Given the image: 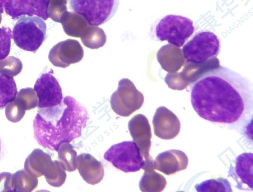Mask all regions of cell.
<instances>
[{"instance_id":"cell-1","label":"cell","mask_w":253,"mask_h":192,"mask_svg":"<svg viewBox=\"0 0 253 192\" xmlns=\"http://www.w3.org/2000/svg\"><path fill=\"white\" fill-rule=\"evenodd\" d=\"M190 94L194 110L209 121L237 127L252 117V83L227 67L203 73L192 82Z\"/></svg>"},{"instance_id":"cell-2","label":"cell","mask_w":253,"mask_h":192,"mask_svg":"<svg viewBox=\"0 0 253 192\" xmlns=\"http://www.w3.org/2000/svg\"><path fill=\"white\" fill-rule=\"evenodd\" d=\"M88 119L86 108L67 96L56 106L38 109L33 121L35 138L43 148L57 151L61 143L81 136Z\"/></svg>"},{"instance_id":"cell-3","label":"cell","mask_w":253,"mask_h":192,"mask_svg":"<svg viewBox=\"0 0 253 192\" xmlns=\"http://www.w3.org/2000/svg\"><path fill=\"white\" fill-rule=\"evenodd\" d=\"M12 38L20 48L36 53L46 38V25L38 16L21 15L13 27Z\"/></svg>"},{"instance_id":"cell-4","label":"cell","mask_w":253,"mask_h":192,"mask_svg":"<svg viewBox=\"0 0 253 192\" xmlns=\"http://www.w3.org/2000/svg\"><path fill=\"white\" fill-rule=\"evenodd\" d=\"M194 32L193 21L187 17L176 15H168L156 25L155 34L161 41L167 40L178 47L183 45Z\"/></svg>"},{"instance_id":"cell-5","label":"cell","mask_w":253,"mask_h":192,"mask_svg":"<svg viewBox=\"0 0 253 192\" xmlns=\"http://www.w3.org/2000/svg\"><path fill=\"white\" fill-rule=\"evenodd\" d=\"M220 50L219 40L212 32L203 31L197 33L182 48L187 62L201 64L216 57Z\"/></svg>"},{"instance_id":"cell-6","label":"cell","mask_w":253,"mask_h":192,"mask_svg":"<svg viewBox=\"0 0 253 192\" xmlns=\"http://www.w3.org/2000/svg\"><path fill=\"white\" fill-rule=\"evenodd\" d=\"M120 0H70V8L83 15L90 25L98 26L117 12Z\"/></svg>"},{"instance_id":"cell-7","label":"cell","mask_w":253,"mask_h":192,"mask_svg":"<svg viewBox=\"0 0 253 192\" xmlns=\"http://www.w3.org/2000/svg\"><path fill=\"white\" fill-rule=\"evenodd\" d=\"M104 158L117 169L126 173L139 171L145 160L134 142L125 141L112 145Z\"/></svg>"},{"instance_id":"cell-8","label":"cell","mask_w":253,"mask_h":192,"mask_svg":"<svg viewBox=\"0 0 253 192\" xmlns=\"http://www.w3.org/2000/svg\"><path fill=\"white\" fill-rule=\"evenodd\" d=\"M144 96L129 79H121L118 87L111 95L110 105L113 111L122 116H128L139 110L144 102Z\"/></svg>"},{"instance_id":"cell-9","label":"cell","mask_w":253,"mask_h":192,"mask_svg":"<svg viewBox=\"0 0 253 192\" xmlns=\"http://www.w3.org/2000/svg\"><path fill=\"white\" fill-rule=\"evenodd\" d=\"M53 72L50 70L42 73L36 81L34 89L38 99V109L54 107L63 101L62 89Z\"/></svg>"},{"instance_id":"cell-10","label":"cell","mask_w":253,"mask_h":192,"mask_svg":"<svg viewBox=\"0 0 253 192\" xmlns=\"http://www.w3.org/2000/svg\"><path fill=\"white\" fill-rule=\"evenodd\" d=\"M84 49L76 39H67L54 45L50 50L48 59L57 67L65 68L72 64L77 63L84 57Z\"/></svg>"},{"instance_id":"cell-11","label":"cell","mask_w":253,"mask_h":192,"mask_svg":"<svg viewBox=\"0 0 253 192\" xmlns=\"http://www.w3.org/2000/svg\"><path fill=\"white\" fill-rule=\"evenodd\" d=\"M152 123L155 135L161 139H172L179 133L180 122L178 118L164 106L157 109Z\"/></svg>"},{"instance_id":"cell-12","label":"cell","mask_w":253,"mask_h":192,"mask_svg":"<svg viewBox=\"0 0 253 192\" xmlns=\"http://www.w3.org/2000/svg\"><path fill=\"white\" fill-rule=\"evenodd\" d=\"M128 128L133 141L138 147L143 157L145 159L151 157L149 152L152 133L147 117L142 114L134 115L129 121Z\"/></svg>"},{"instance_id":"cell-13","label":"cell","mask_w":253,"mask_h":192,"mask_svg":"<svg viewBox=\"0 0 253 192\" xmlns=\"http://www.w3.org/2000/svg\"><path fill=\"white\" fill-rule=\"evenodd\" d=\"M188 164L187 155L179 150H170L161 153L153 162L154 169L167 175L185 169Z\"/></svg>"},{"instance_id":"cell-14","label":"cell","mask_w":253,"mask_h":192,"mask_svg":"<svg viewBox=\"0 0 253 192\" xmlns=\"http://www.w3.org/2000/svg\"><path fill=\"white\" fill-rule=\"evenodd\" d=\"M253 154L245 153L239 155L235 159V167L230 165L229 175L237 182L236 187L240 190H253Z\"/></svg>"},{"instance_id":"cell-15","label":"cell","mask_w":253,"mask_h":192,"mask_svg":"<svg viewBox=\"0 0 253 192\" xmlns=\"http://www.w3.org/2000/svg\"><path fill=\"white\" fill-rule=\"evenodd\" d=\"M76 166L83 180L89 184H97L104 177V169L102 164L89 154L83 153L78 155Z\"/></svg>"},{"instance_id":"cell-16","label":"cell","mask_w":253,"mask_h":192,"mask_svg":"<svg viewBox=\"0 0 253 192\" xmlns=\"http://www.w3.org/2000/svg\"><path fill=\"white\" fill-rule=\"evenodd\" d=\"M154 160L152 157L145 159L142 167L144 170L139 187L143 192H160L163 191L167 185V181L164 176L157 173L154 170Z\"/></svg>"},{"instance_id":"cell-17","label":"cell","mask_w":253,"mask_h":192,"mask_svg":"<svg viewBox=\"0 0 253 192\" xmlns=\"http://www.w3.org/2000/svg\"><path fill=\"white\" fill-rule=\"evenodd\" d=\"M60 23L65 34L75 38H81L90 25L83 15L70 11L63 14Z\"/></svg>"},{"instance_id":"cell-18","label":"cell","mask_w":253,"mask_h":192,"mask_svg":"<svg viewBox=\"0 0 253 192\" xmlns=\"http://www.w3.org/2000/svg\"><path fill=\"white\" fill-rule=\"evenodd\" d=\"M38 104V99L36 92L31 88L21 89L17 93L15 98L7 106L19 108L21 114L23 115L26 110L34 108Z\"/></svg>"},{"instance_id":"cell-19","label":"cell","mask_w":253,"mask_h":192,"mask_svg":"<svg viewBox=\"0 0 253 192\" xmlns=\"http://www.w3.org/2000/svg\"><path fill=\"white\" fill-rule=\"evenodd\" d=\"M17 93L13 77L0 73V110L5 108L11 102Z\"/></svg>"},{"instance_id":"cell-20","label":"cell","mask_w":253,"mask_h":192,"mask_svg":"<svg viewBox=\"0 0 253 192\" xmlns=\"http://www.w3.org/2000/svg\"><path fill=\"white\" fill-rule=\"evenodd\" d=\"M83 44L91 49H98L104 45L106 36L104 30L96 26L89 25L80 38Z\"/></svg>"},{"instance_id":"cell-21","label":"cell","mask_w":253,"mask_h":192,"mask_svg":"<svg viewBox=\"0 0 253 192\" xmlns=\"http://www.w3.org/2000/svg\"><path fill=\"white\" fill-rule=\"evenodd\" d=\"M57 152L58 154L59 161L68 172L75 171L77 153L72 145L68 142L61 143L58 147Z\"/></svg>"},{"instance_id":"cell-22","label":"cell","mask_w":253,"mask_h":192,"mask_svg":"<svg viewBox=\"0 0 253 192\" xmlns=\"http://www.w3.org/2000/svg\"><path fill=\"white\" fill-rule=\"evenodd\" d=\"M47 182L51 186L59 187L65 182V170L59 161H52L44 174Z\"/></svg>"},{"instance_id":"cell-23","label":"cell","mask_w":253,"mask_h":192,"mask_svg":"<svg viewBox=\"0 0 253 192\" xmlns=\"http://www.w3.org/2000/svg\"><path fill=\"white\" fill-rule=\"evenodd\" d=\"M198 192H231L232 190L229 181L223 178L211 179L203 181L195 186Z\"/></svg>"},{"instance_id":"cell-24","label":"cell","mask_w":253,"mask_h":192,"mask_svg":"<svg viewBox=\"0 0 253 192\" xmlns=\"http://www.w3.org/2000/svg\"><path fill=\"white\" fill-rule=\"evenodd\" d=\"M22 67L20 59L14 56H9L0 60V73L7 76H17L21 72Z\"/></svg>"},{"instance_id":"cell-25","label":"cell","mask_w":253,"mask_h":192,"mask_svg":"<svg viewBox=\"0 0 253 192\" xmlns=\"http://www.w3.org/2000/svg\"><path fill=\"white\" fill-rule=\"evenodd\" d=\"M68 0H48L46 13L48 18L60 23L63 14L67 11Z\"/></svg>"},{"instance_id":"cell-26","label":"cell","mask_w":253,"mask_h":192,"mask_svg":"<svg viewBox=\"0 0 253 192\" xmlns=\"http://www.w3.org/2000/svg\"><path fill=\"white\" fill-rule=\"evenodd\" d=\"M12 33L9 28H0V60L6 58L9 54Z\"/></svg>"},{"instance_id":"cell-27","label":"cell","mask_w":253,"mask_h":192,"mask_svg":"<svg viewBox=\"0 0 253 192\" xmlns=\"http://www.w3.org/2000/svg\"><path fill=\"white\" fill-rule=\"evenodd\" d=\"M1 20H2V17H1V13L0 11V24L1 23Z\"/></svg>"},{"instance_id":"cell-28","label":"cell","mask_w":253,"mask_h":192,"mask_svg":"<svg viewBox=\"0 0 253 192\" xmlns=\"http://www.w3.org/2000/svg\"></svg>"}]
</instances>
